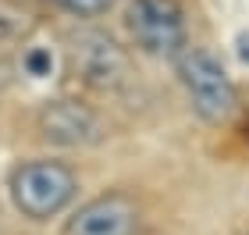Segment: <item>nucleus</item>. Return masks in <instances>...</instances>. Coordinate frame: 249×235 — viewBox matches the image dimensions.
<instances>
[{"label":"nucleus","instance_id":"nucleus-4","mask_svg":"<svg viewBox=\"0 0 249 235\" xmlns=\"http://www.w3.org/2000/svg\"><path fill=\"white\" fill-rule=\"evenodd\" d=\"M135 228H139L135 203L121 193H110L78 207V214L68 221L64 235H135Z\"/></svg>","mask_w":249,"mask_h":235},{"label":"nucleus","instance_id":"nucleus-5","mask_svg":"<svg viewBox=\"0 0 249 235\" xmlns=\"http://www.w3.org/2000/svg\"><path fill=\"white\" fill-rule=\"evenodd\" d=\"M39 132L43 139L61 143V146H86L104 136V125L89 107L75 104V100H57L39 110Z\"/></svg>","mask_w":249,"mask_h":235},{"label":"nucleus","instance_id":"nucleus-2","mask_svg":"<svg viewBox=\"0 0 249 235\" xmlns=\"http://www.w3.org/2000/svg\"><path fill=\"white\" fill-rule=\"evenodd\" d=\"M175 68H178V78H182L185 93H189L192 110H196L203 121L221 125V121L231 118L235 104H239V93H235L231 75L224 72V64L213 57L210 50L182 47L175 54Z\"/></svg>","mask_w":249,"mask_h":235},{"label":"nucleus","instance_id":"nucleus-3","mask_svg":"<svg viewBox=\"0 0 249 235\" xmlns=\"http://www.w3.org/2000/svg\"><path fill=\"white\" fill-rule=\"evenodd\" d=\"M124 29L142 54L175 57L185 47V15L175 0H132L124 11Z\"/></svg>","mask_w":249,"mask_h":235},{"label":"nucleus","instance_id":"nucleus-8","mask_svg":"<svg viewBox=\"0 0 249 235\" xmlns=\"http://www.w3.org/2000/svg\"><path fill=\"white\" fill-rule=\"evenodd\" d=\"M50 64V54H43V50H36V54H29V68H32V75H43V68Z\"/></svg>","mask_w":249,"mask_h":235},{"label":"nucleus","instance_id":"nucleus-6","mask_svg":"<svg viewBox=\"0 0 249 235\" xmlns=\"http://www.w3.org/2000/svg\"><path fill=\"white\" fill-rule=\"evenodd\" d=\"M75 64H78V72H82L86 82L104 86V89L114 86L124 75V54L104 32H86V36L75 43Z\"/></svg>","mask_w":249,"mask_h":235},{"label":"nucleus","instance_id":"nucleus-1","mask_svg":"<svg viewBox=\"0 0 249 235\" xmlns=\"http://www.w3.org/2000/svg\"><path fill=\"white\" fill-rule=\"evenodd\" d=\"M7 193L29 221H50L78 193V178L68 164L61 161H25L18 164L7 178Z\"/></svg>","mask_w":249,"mask_h":235},{"label":"nucleus","instance_id":"nucleus-7","mask_svg":"<svg viewBox=\"0 0 249 235\" xmlns=\"http://www.w3.org/2000/svg\"><path fill=\"white\" fill-rule=\"evenodd\" d=\"M53 4L61 11H68V15H75V18H96V15H104L114 0H53Z\"/></svg>","mask_w":249,"mask_h":235}]
</instances>
